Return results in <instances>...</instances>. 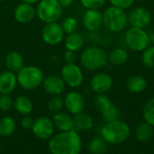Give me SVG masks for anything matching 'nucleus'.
Segmentation results:
<instances>
[{"mask_svg": "<svg viewBox=\"0 0 154 154\" xmlns=\"http://www.w3.org/2000/svg\"><path fill=\"white\" fill-rule=\"evenodd\" d=\"M127 23V14L123 9L110 6L107 7L103 13V24L110 32H121L126 27Z\"/></svg>", "mask_w": 154, "mask_h": 154, "instance_id": "6", "label": "nucleus"}, {"mask_svg": "<svg viewBox=\"0 0 154 154\" xmlns=\"http://www.w3.org/2000/svg\"><path fill=\"white\" fill-rule=\"evenodd\" d=\"M74 127L79 131H88L92 129L94 125V121L92 117L86 113H79L73 117Z\"/></svg>", "mask_w": 154, "mask_h": 154, "instance_id": "22", "label": "nucleus"}, {"mask_svg": "<svg viewBox=\"0 0 154 154\" xmlns=\"http://www.w3.org/2000/svg\"><path fill=\"white\" fill-rule=\"evenodd\" d=\"M143 115L146 123H148L152 126H154V98L150 99L144 105L143 109Z\"/></svg>", "mask_w": 154, "mask_h": 154, "instance_id": "31", "label": "nucleus"}, {"mask_svg": "<svg viewBox=\"0 0 154 154\" xmlns=\"http://www.w3.org/2000/svg\"><path fill=\"white\" fill-rule=\"evenodd\" d=\"M128 23L132 27L145 29L152 21L151 12L145 7H135L127 15Z\"/></svg>", "mask_w": 154, "mask_h": 154, "instance_id": "11", "label": "nucleus"}, {"mask_svg": "<svg viewBox=\"0 0 154 154\" xmlns=\"http://www.w3.org/2000/svg\"><path fill=\"white\" fill-rule=\"evenodd\" d=\"M102 138L111 144H120L125 143L130 136L129 126L120 120L106 123L101 131Z\"/></svg>", "mask_w": 154, "mask_h": 154, "instance_id": "3", "label": "nucleus"}, {"mask_svg": "<svg viewBox=\"0 0 154 154\" xmlns=\"http://www.w3.org/2000/svg\"><path fill=\"white\" fill-rule=\"evenodd\" d=\"M141 1H148V0H141Z\"/></svg>", "mask_w": 154, "mask_h": 154, "instance_id": "42", "label": "nucleus"}, {"mask_svg": "<svg viewBox=\"0 0 154 154\" xmlns=\"http://www.w3.org/2000/svg\"><path fill=\"white\" fill-rule=\"evenodd\" d=\"M126 87L132 93H141L147 88V80L139 75L131 76L126 81Z\"/></svg>", "mask_w": 154, "mask_h": 154, "instance_id": "23", "label": "nucleus"}, {"mask_svg": "<svg viewBox=\"0 0 154 154\" xmlns=\"http://www.w3.org/2000/svg\"><path fill=\"white\" fill-rule=\"evenodd\" d=\"M23 3H27V4H30V5H34V4H38L41 0H21Z\"/></svg>", "mask_w": 154, "mask_h": 154, "instance_id": "40", "label": "nucleus"}, {"mask_svg": "<svg viewBox=\"0 0 154 154\" xmlns=\"http://www.w3.org/2000/svg\"><path fill=\"white\" fill-rule=\"evenodd\" d=\"M108 61L115 66L124 65L128 60V52L122 48H116L107 54Z\"/></svg>", "mask_w": 154, "mask_h": 154, "instance_id": "24", "label": "nucleus"}, {"mask_svg": "<svg viewBox=\"0 0 154 154\" xmlns=\"http://www.w3.org/2000/svg\"><path fill=\"white\" fill-rule=\"evenodd\" d=\"M94 105H95V107L102 115L103 113L106 112L112 106L113 104H112L110 98L107 96H106L105 94H97L94 99Z\"/></svg>", "mask_w": 154, "mask_h": 154, "instance_id": "28", "label": "nucleus"}, {"mask_svg": "<svg viewBox=\"0 0 154 154\" xmlns=\"http://www.w3.org/2000/svg\"><path fill=\"white\" fill-rule=\"evenodd\" d=\"M17 86L16 73L10 70L0 72V94L10 95Z\"/></svg>", "mask_w": 154, "mask_h": 154, "instance_id": "17", "label": "nucleus"}, {"mask_svg": "<svg viewBox=\"0 0 154 154\" xmlns=\"http://www.w3.org/2000/svg\"><path fill=\"white\" fill-rule=\"evenodd\" d=\"M48 148L51 154H80L82 141L75 130L60 132L50 139Z\"/></svg>", "mask_w": 154, "mask_h": 154, "instance_id": "1", "label": "nucleus"}, {"mask_svg": "<svg viewBox=\"0 0 154 154\" xmlns=\"http://www.w3.org/2000/svg\"><path fill=\"white\" fill-rule=\"evenodd\" d=\"M51 120L54 125V127L57 128L60 132H67V131L74 130L73 117L69 113L59 112L53 114Z\"/></svg>", "mask_w": 154, "mask_h": 154, "instance_id": "18", "label": "nucleus"}, {"mask_svg": "<svg viewBox=\"0 0 154 154\" xmlns=\"http://www.w3.org/2000/svg\"><path fill=\"white\" fill-rule=\"evenodd\" d=\"M126 45L134 51H143L151 43L149 33L144 29L131 27L125 33Z\"/></svg>", "mask_w": 154, "mask_h": 154, "instance_id": "7", "label": "nucleus"}, {"mask_svg": "<svg viewBox=\"0 0 154 154\" xmlns=\"http://www.w3.org/2000/svg\"><path fill=\"white\" fill-rule=\"evenodd\" d=\"M85 44V38L80 32H72L67 34L64 38V47L68 51L77 52L80 51Z\"/></svg>", "mask_w": 154, "mask_h": 154, "instance_id": "19", "label": "nucleus"}, {"mask_svg": "<svg viewBox=\"0 0 154 154\" xmlns=\"http://www.w3.org/2000/svg\"><path fill=\"white\" fill-rule=\"evenodd\" d=\"M17 84L25 90H34L38 88L44 79V74L41 68L34 65L23 66L16 72Z\"/></svg>", "mask_w": 154, "mask_h": 154, "instance_id": "2", "label": "nucleus"}, {"mask_svg": "<svg viewBox=\"0 0 154 154\" xmlns=\"http://www.w3.org/2000/svg\"><path fill=\"white\" fill-rule=\"evenodd\" d=\"M88 151L92 154H104L107 150V143L102 137H96L88 143Z\"/></svg>", "mask_w": 154, "mask_h": 154, "instance_id": "26", "label": "nucleus"}, {"mask_svg": "<svg viewBox=\"0 0 154 154\" xmlns=\"http://www.w3.org/2000/svg\"><path fill=\"white\" fill-rule=\"evenodd\" d=\"M60 77L65 84L72 88H79L84 80L82 69L75 63H65L61 68Z\"/></svg>", "mask_w": 154, "mask_h": 154, "instance_id": "8", "label": "nucleus"}, {"mask_svg": "<svg viewBox=\"0 0 154 154\" xmlns=\"http://www.w3.org/2000/svg\"><path fill=\"white\" fill-rule=\"evenodd\" d=\"M58 1L63 8H68L70 5H72L75 0H58Z\"/></svg>", "mask_w": 154, "mask_h": 154, "instance_id": "39", "label": "nucleus"}, {"mask_svg": "<svg viewBox=\"0 0 154 154\" xmlns=\"http://www.w3.org/2000/svg\"><path fill=\"white\" fill-rule=\"evenodd\" d=\"M14 106V100L10 95H0V110L3 112L9 111Z\"/></svg>", "mask_w": 154, "mask_h": 154, "instance_id": "35", "label": "nucleus"}, {"mask_svg": "<svg viewBox=\"0 0 154 154\" xmlns=\"http://www.w3.org/2000/svg\"><path fill=\"white\" fill-rule=\"evenodd\" d=\"M110 3L112 6L125 10L130 8L134 5V0H110Z\"/></svg>", "mask_w": 154, "mask_h": 154, "instance_id": "36", "label": "nucleus"}, {"mask_svg": "<svg viewBox=\"0 0 154 154\" xmlns=\"http://www.w3.org/2000/svg\"><path fill=\"white\" fill-rule=\"evenodd\" d=\"M135 134H136V138L138 139V141L143 142V143L147 142L148 140L152 138L153 134V128L148 123L141 124L138 126Z\"/></svg>", "mask_w": 154, "mask_h": 154, "instance_id": "27", "label": "nucleus"}, {"mask_svg": "<svg viewBox=\"0 0 154 154\" xmlns=\"http://www.w3.org/2000/svg\"><path fill=\"white\" fill-rule=\"evenodd\" d=\"M107 61V53L103 49L97 46L85 49L80 55L82 67L90 71H96L104 68Z\"/></svg>", "mask_w": 154, "mask_h": 154, "instance_id": "4", "label": "nucleus"}, {"mask_svg": "<svg viewBox=\"0 0 154 154\" xmlns=\"http://www.w3.org/2000/svg\"><path fill=\"white\" fill-rule=\"evenodd\" d=\"M42 38L43 42L51 46L60 44L65 38V32L58 22L45 23L42 30Z\"/></svg>", "mask_w": 154, "mask_h": 154, "instance_id": "9", "label": "nucleus"}, {"mask_svg": "<svg viewBox=\"0 0 154 154\" xmlns=\"http://www.w3.org/2000/svg\"><path fill=\"white\" fill-rule=\"evenodd\" d=\"M102 116H103V119L106 123L117 121V120H119V117H120L119 108L116 105H112V106L106 112L102 114Z\"/></svg>", "mask_w": 154, "mask_h": 154, "instance_id": "33", "label": "nucleus"}, {"mask_svg": "<svg viewBox=\"0 0 154 154\" xmlns=\"http://www.w3.org/2000/svg\"><path fill=\"white\" fill-rule=\"evenodd\" d=\"M33 122H34V120L31 116H24L23 118L21 120V126L25 130H32V125H33Z\"/></svg>", "mask_w": 154, "mask_h": 154, "instance_id": "37", "label": "nucleus"}, {"mask_svg": "<svg viewBox=\"0 0 154 154\" xmlns=\"http://www.w3.org/2000/svg\"><path fill=\"white\" fill-rule=\"evenodd\" d=\"M64 107L70 115H77L83 112L85 108L84 97L78 91L69 92L64 98Z\"/></svg>", "mask_w": 154, "mask_h": 154, "instance_id": "12", "label": "nucleus"}, {"mask_svg": "<svg viewBox=\"0 0 154 154\" xmlns=\"http://www.w3.org/2000/svg\"><path fill=\"white\" fill-rule=\"evenodd\" d=\"M36 15V9L32 5L21 3L14 10V17L20 23H31Z\"/></svg>", "mask_w": 154, "mask_h": 154, "instance_id": "16", "label": "nucleus"}, {"mask_svg": "<svg viewBox=\"0 0 154 154\" xmlns=\"http://www.w3.org/2000/svg\"><path fill=\"white\" fill-rule=\"evenodd\" d=\"M81 5L88 10V9H96L99 10L102 8L106 0H79Z\"/></svg>", "mask_w": 154, "mask_h": 154, "instance_id": "34", "label": "nucleus"}, {"mask_svg": "<svg viewBox=\"0 0 154 154\" xmlns=\"http://www.w3.org/2000/svg\"><path fill=\"white\" fill-rule=\"evenodd\" d=\"M64 32L66 34H69L72 32H75L79 27V21L77 18L73 17V16H68L66 17L62 23H60Z\"/></svg>", "mask_w": 154, "mask_h": 154, "instance_id": "30", "label": "nucleus"}, {"mask_svg": "<svg viewBox=\"0 0 154 154\" xmlns=\"http://www.w3.org/2000/svg\"><path fill=\"white\" fill-rule=\"evenodd\" d=\"M47 107L48 110L53 114L61 112L64 107V98L60 96H52V97L48 101Z\"/></svg>", "mask_w": 154, "mask_h": 154, "instance_id": "29", "label": "nucleus"}, {"mask_svg": "<svg viewBox=\"0 0 154 154\" xmlns=\"http://www.w3.org/2000/svg\"><path fill=\"white\" fill-rule=\"evenodd\" d=\"M0 67H1V65H0Z\"/></svg>", "mask_w": 154, "mask_h": 154, "instance_id": "43", "label": "nucleus"}, {"mask_svg": "<svg viewBox=\"0 0 154 154\" xmlns=\"http://www.w3.org/2000/svg\"><path fill=\"white\" fill-rule=\"evenodd\" d=\"M36 15L44 23L58 22L63 14V7L58 0H41L37 4Z\"/></svg>", "mask_w": 154, "mask_h": 154, "instance_id": "5", "label": "nucleus"}, {"mask_svg": "<svg viewBox=\"0 0 154 154\" xmlns=\"http://www.w3.org/2000/svg\"><path fill=\"white\" fill-rule=\"evenodd\" d=\"M84 27L89 32H96L103 25V14L99 10L88 9L82 18Z\"/></svg>", "mask_w": 154, "mask_h": 154, "instance_id": "15", "label": "nucleus"}, {"mask_svg": "<svg viewBox=\"0 0 154 154\" xmlns=\"http://www.w3.org/2000/svg\"><path fill=\"white\" fill-rule=\"evenodd\" d=\"M5 64L7 68V70L16 73L24 66V61L21 53L15 51H12L5 56Z\"/></svg>", "mask_w": 154, "mask_h": 154, "instance_id": "20", "label": "nucleus"}, {"mask_svg": "<svg viewBox=\"0 0 154 154\" xmlns=\"http://www.w3.org/2000/svg\"><path fill=\"white\" fill-rule=\"evenodd\" d=\"M14 107L19 115L29 116L33 110V104L32 100L24 95H20L16 97L14 101Z\"/></svg>", "mask_w": 154, "mask_h": 154, "instance_id": "21", "label": "nucleus"}, {"mask_svg": "<svg viewBox=\"0 0 154 154\" xmlns=\"http://www.w3.org/2000/svg\"><path fill=\"white\" fill-rule=\"evenodd\" d=\"M54 125L52 120L47 116H40L33 122L32 128L33 135L39 140H50L54 134Z\"/></svg>", "mask_w": 154, "mask_h": 154, "instance_id": "10", "label": "nucleus"}, {"mask_svg": "<svg viewBox=\"0 0 154 154\" xmlns=\"http://www.w3.org/2000/svg\"><path fill=\"white\" fill-rule=\"evenodd\" d=\"M5 0H0V3H2V2H4Z\"/></svg>", "mask_w": 154, "mask_h": 154, "instance_id": "41", "label": "nucleus"}, {"mask_svg": "<svg viewBox=\"0 0 154 154\" xmlns=\"http://www.w3.org/2000/svg\"><path fill=\"white\" fill-rule=\"evenodd\" d=\"M113 86V79L110 75L105 72L95 74L90 80V87L97 94H106Z\"/></svg>", "mask_w": 154, "mask_h": 154, "instance_id": "13", "label": "nucleus"}, {"mask_svg": "<svg viewBox=\"0 0 154 154\" xmlns=\"http://www.w3.org/2000/svg\"><path fill=\"white\" fill-rule=\"evenodd\" d=\"M63 60L66 63H75V60H76L75 52L67 50L63 54Z\"/></svg>", "mask_w": 154, "mask_h": 154, "instance_id": "38", "label": "nucleus"}, {"mask_svg": "<svg viewBox=\"0 0 154 154\" xmlns=\"http://www.w3.org/2000/svg\"><path fill=\"white\" fill-rule=\"evenodd\" d=\"M44 90L51 96H60L64 90L66 84L60 76L51 74L44 77L42 84Z\"/></svg>", "mask_w": 154, "mask_h": 154, "instance_id": "14", "label": "nucleus"}, {"mask_svg": "<svg viewBox=\"0 0 154 154\" xmlns=\"http://www.w3.org/2000/svg\"><path fill=\"white\" fill-rule=\"evenodd\" d=\"M142 62L148 68H154V46H148L143 51Z\"/></svg>", "mask_w": 154, "mask_h": 154, "instance_id": "32", "label": "nucleus"}, {"mask_svg": "<svg viewBox=\"0 0 154 154\" xmlns=\"http://www.w3.org/2000/svg\"><path fill=\"white\" fill-rule=\"evenodd\" d=\"M16 129V123L11 116H4L0 119V136L9 137L14 134Z\"/></svg>", "mask_w": 154, "mask_h": 154, "instance_id": "25", "label": "nucleus"}]
</instances>
